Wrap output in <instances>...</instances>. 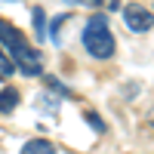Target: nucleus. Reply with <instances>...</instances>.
Listing matches in <instances>:
<instances>
[{
    "label": "nucleus",
    "instance_id": "obj_1",
    "mask_svg": "<svg viewBox=\"0 0 154 154\" xmlns=\"http://www.w3.org/2000/svg\"><path fill=\"white\" fill-rule=\"evenodd\" d=\"M0 46L6 49V56L12 59V65L25 71V77H40V71H43V53L34 49L28 40H25V34L19 28H12L6 19H0Z\"/></svg>",
    "mask_w": 154,
    "mask_h": 154
},
{
    "label": "nucleus",
    "instance_id": "obj_2",
    "mask_svg": "<svg viewBox=\"0 0 154 154\" xmlns=\"http://www.w3.org/2000/svg\"><path fill=\"white\" fill-rule=\"evenodd\" d=\"M83 46L93 59H111L114 56V34L108 28V19L105 16H89L86 28H83Z\"/></svg>",
    "mask_w": 154,
    "mask_h": 154
},
{
    "label": "nucleus",
    "instance_id": "obj_3",
    "mask_svg": "<svg viewBox=\"0 0 154 154\" xmlns=\"http://www.w3.org/2000/svg\"><path fill=\"white\" fill-rule=\"evenodd\" d=\"M123 22H126V28H130V31L145 34V31L154 28V12H151L148 6H142V3H130V6L123 9Z\"/></svg>",
    "mask_w": 154,
    "mask_h": 154
},
{
    "label": "nucleus",
    "instance_id": "obj_4",
    "mask_svg": "<svg viewBox=\"0 0 154 154\" xmlns=\"http://www.w3.org/2000/svg\"><path fill=\"white\" fill-rule=\"evenodd\" d=\"M22 154H59V151L49 139H31V142L22 145Z\"/></svg>",
    "mask_w": 154,
    "mask_h": 154
},
{
    "label": "nucleus",
    "instance_id": "obj_5",
    "mask_svg": "<svg viewBox=\"0 0 154 154\" xmlns=\"http://www.w3.org/2000/svg\"><path fill=\"white\" fill-rule=\"evenodd\" d=\"M19 89L16 86H6L3 89V93H0V114H12V111H16V105H19Z\"/></svg>",
    "mask_w": 154,
    "mask_h": 154
},
{
    "label": "nucleus",
    "instance_id": "obj_6",
    "mask_svg": "<svg viewBox=\"0 0 154 154\" xmlns=\"http://www.w3.org/2000/svg\"><path fill=\"white\" fill-rule=\"evenodd\" d=\"M16 74V65H12V59L0 49V80H6V77H12Z\"/></svg>",
    "mask_w": 154,
    "mask_h": 154
},
{
    "label": "nucleus",
    "instance_id": "obj_7",
    "mask_svg": "<svg viewBox=\"0 0 154 154\" xmlns=\"http://www.w3.org/2000/svg\"><path fill=\"white\" fill-rule=\"evenodd\" d=\"M83 117H86V123H89V126H93V130H96V133H105V130H108V126H105V120H102V117H99V114H96V111H86V114H83Z\"/></svg>",
    "mask_w": 154,
    "mask_h": 154
},
{
    "label": "nucleus",
    "instance_id": "obj_8",
    "mask_svg": "<svg viewBox=\"0 0 154 154\" xmlns=\"http://www.w3.org/2000/svg\"><path fill=\"white\" fill-rule=\"evenodd\" d=\"M43 9L40 6H34V28H37V37H46V25H43Z\"/></svg>",
    "mask_w": 154,
    "mask_h": 154
},
{
    "label": "nucleus",
    "instance_id": "obj_9",
    "mask_svg": "<svg viewBox=\"0 0 154 154\" xmlns=\"http://www.w3.org/2000/svg\"><path fill=\"white\" fill-rule=\"evenodd\" d=\"M46 86H49V89H56V93H62V96H71V89H68L65 83H59L56 77H46Z\"/></svg>",
    "mask_w": 154,
    "mask_h": 154
},
{
    "label": "nucleus",
    "instance_id": "obj_10",
    "mask_svg": "<svg viewBox=\"0 0 154 154\" xmlns=\"http://www.w3.org/2000/svg\"><path fill=\"white\" fill-rule=\"evenodd\" d=\"M77 3H83V6H99L102 0H77Z\"/></svg>",
    "mask_w": 154,
    "mask_h": 154
},
{
    "label": "nucleus",
    "instance_id": "obj_11",
    "mask_svg": "<svg viewBox=\"0 0 154 154\" xmlns=\"http://www.w3.org/2000/svg\"><path fill=\"white\" fill-rule=\"evenodd\" d=\"M148 123H154V111H151V114H148Z\"/></svg>",
    "mask_w": 154,
    "mask_h": 154
}]
</instances>
